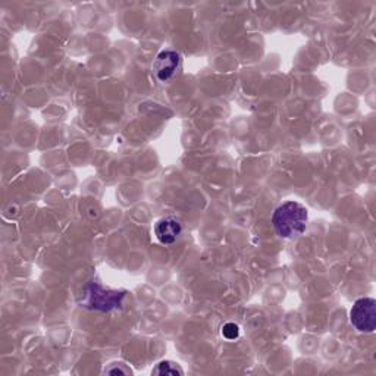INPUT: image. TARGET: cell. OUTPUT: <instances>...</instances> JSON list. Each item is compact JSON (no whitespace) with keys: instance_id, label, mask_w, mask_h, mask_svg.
<instances>
[{"instance_id":"cell-1","label":"cell","mask_w":376,"mask_h":376,"mask_svg":"<svg viewBox=\"0 0 376 376\" xmlns=\"http://www.w3.org/2000/svg\"><path fill=\"white\" fill-rule=\"evenodd\" d=\"M308 209L298 202H285L272 215L273 230L281 238L293 240L302 235L308 227Z\"/></svg>"},{"instance_id":"cell-2","label":"cell","mask_w":376,"mask_h":376,"mask_svg":"<svg viewBox=\"0 0 376 376\" xmlns=\"http://www.w3.org/2000/svg\"><path fill=\"white\" fill-rule=\"evenodd\" d=\"M125 295H127L125 291L105 288L100 283L91 281L86 287V298L83 303L87 309H91V310L111 312L122 306Z\"/></svg>"},{"instance_id":"cell-3","label":"cell","mask_w":376,"mask_h":376,"mask_svg":"<svg viewBox=\"0 0 376 376\" xmlns=\"http://www.w3.org/2000/svg\"><path fill=\"white\" fill-rule=\"evenodd\" d=\"M350 322L363 334H372L376 328V302L375 298H359L350 310Z\"/></svg>"},{"instance_id":"cell-4","label":"cell","mask_w":376,"mask_h":376,"mask_svg":"<svg viewBox=\"0 0 376 376\" xmlns=\"http://www.w3.org/2000/svg\"><path fill=\"white\" fill-rule=\"evenodd\" d=\"M180 63H181V55L178 52H175V50H162L153 63V71L158 80L162 83L171 80L173 75L177 73Z\"/></svg>"},{"instance_id":"cell-5","label":"cell","mask_w":376,"mask_h":376,"mask_svg":"<svg viewBox=\"0 0 376 376\" xmlns=\"http://www.w3.org/2000/svg\"><path fill=\"white\" fill-rule=\"evenodd\" d=\"M183 233V225L178 219H175L172 216L162 218L156 222L155 225V235L159 240V243L169 245L173 244L178 240V237Z\"/></svg>"},{"instance_id":"cell-6","label":"cell","mask_w":376,"mask_h":376,"mask_svg":"<svg viewBox=\"0 0 376 376\" xmlns=\"http://www.w3.org/2000/svg\"><path fill=\"white\" fill-rule=\"evenodd\" d=\"M155 375H184V370L180 367L178 363L163 360L158 363V366L153 369Z\"/></svg>"},{"instance_id":"cell-7","label":"cell","mask_w":376,"mask_h":376,"mask_svg":"<svg viewBox=\"0 0 376 376\" xmlns=\"http://www.w3.org/2000/svg\"><path fill=\"white\" fill-rule=\"evenodd\" d=\"M105 373H109V375H131L133 370L125 365V363H111L106 369H105Z\"/></svg>"},{"instance_id":"cell-8","label":"cell","mask_w":376,"mask_h":376,"mask_svg":"<svg viewBox=\"0 0 376 376\" xmlns=\"http://www.w3.org/2000/svg\"><path fill=\"white\" fill-rule=\"evenodd\" d=\"M222 335L227 338L228 341H234L238 338L240 335V328L237 327L235 323H227V325H223V328H222Z\"/></svg>"}]
</instances>
